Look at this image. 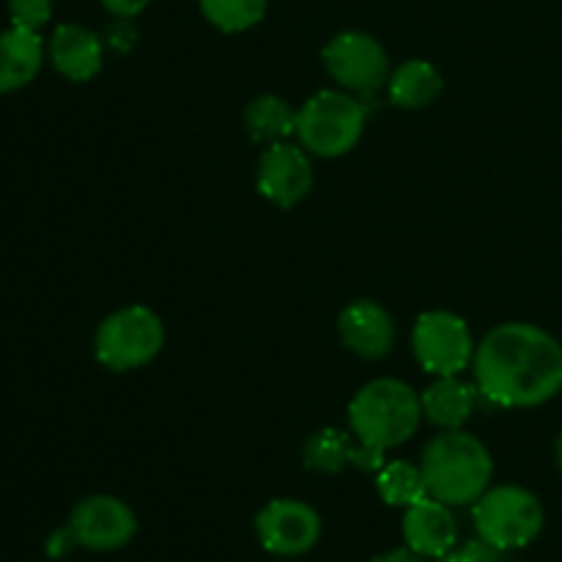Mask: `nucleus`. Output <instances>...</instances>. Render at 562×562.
I'll use <instances>...</instances> for the list:
<instances>
[{
	"mask_svg": "<svg viewBox=\"0 0 562 562\" xmlns=\"http://www.w3.org/2000/svg\"><path fill=\"white\" fill-rule=\"evenodd\" d=\"M338 329L346 349L355 351L362 360H382L395 344L393 316L379 302L371 300H357L349 307H344Z\"/></svg>",
	"mask_w": 562,
	"mask_h": 562,
	"instance_id": "nucleus-13",
	"label": "nucleus"
},
{
	"mask_svg": "<svg viewBox=\"0 0 562 562\" xmlns=\"http://www.w3.org/2000/svg\"><path fill=\"white\" fill-rule=\"evenodd\" d=\"M368 108L346 91H318L296 110V137L318 157H344L366 132Z\"/></svg>",
	"mask_w": 562,
	"mask_h": 562,
	"instance_id": "nucleus-5",
	"label": "nucleus"
},
{
	"mask_svg": "<svg viewBox=\"0 0 562 562\" xmlns=\"http://www.w3.org/2000/svg\"><path fill=\"white\" fill-rule=\"evenodd\" d=\"M499 562H503V560H499Z\"/></svg>",
	"mask_w": 562,
	"mask_h": 562,
	"instance_id": "nucleus-29",
	"label": "nucleus"
},
{
	"mask_svg": "<svg viewBox=\"0 0 562 562\" xmlns=\"http://www.w3.org/2000/svg\"><path fill=\"white\" fill-rule=\"evenodd\" d=\"M503 560V552L494 549L492 543H486L483 538H475V541L456 543L448 554H442L437 562H499Z\"/></svg>",
	"mask_w": 562,
	"mask_h": 562,
	"instance_id": "nucleus-23",
	"label": "nucleus"
},
{
	"mask_svg": "<svg viewBox=\"0 0 562 562\" xmlns=\"http://www.w3.org/2000/svg\"><path fill=\"white\" fill-rule=\"evenodd\" d=\"M477 401H481V390L477 384L461 382L459 376H439L426 393L420 395L423 415L434 423V426L445 428V431H456L470 420L475 412Z\"/></svg>",
	"mask_w": 562,
	"mask_h": 562,
	"instance_id": "nucleus-16",
	"label": "nucleus"
},
{
	"mask_svg": "<svg viewBox=\"0 0 562 562\" xmlns=\"http://www.w3.org/2000/svg\"><path fill=\"white\" fill-rule=\"evenodd\" d=\"M472 371L488 404L532 409L562 390V346L536 324H499L475 349Z\"/></svg>",
	"mask_w": 562,
	"mask_h": 562,
	"instance_id": "nucleus-1",
	"label": "nucleus"
},
{
	"mask_svg": "<svg viewBox=\"0 0 562 562\" xmlns=\"http://www.w3.org/2000/svg\"><path fill=\"white\" fill-rule=\"evenodd\" d=\"M324 66L349 93H376L390 80V60L382 44L360 31L338 33L324 47Z\"/></svg>",
	"mask_w": 562,
	"mask_h": 562,
	"instance_id": "nucleus-8",
	"label": "nucleus"
},
{
	"mask_svg": "<svg viewBox=\"0 0 562 562\" xmlns=\"http://www.w3.org/2000/svg\"><path fill=\"white\" fill-rule=\"evenodd\" d=\"M49 60L71 82H86L102 69L104 44L88 27L58 25L49 38Z\"/></svg>",
	"mask_w": 562,
	"mask_h": 562,
	"instance_id": "nucleus-14",
	"label": "nucleus"
},
{
	"mask_svg": "<svg viewBox=\"0 0 562 562\" xmlns=\"http://www.w3.org/2000/svg\"><path fill=\"white\" fill-rule=\"evenodd\" d=\"M11 25L38 31L53 16V0H9Z\"/></svg>",
	"mask_w": 562,
	"mask_h": 562,
	"instance_id": "nucleus-22",
	"label": "nucleus"
},
{
	"mask_svg": "<svg viewBox=\"0 0 562 562\" xmlns=\"http://www.w3.org/2000/svg\"><path fill=\"white\" fill-rule=\"evenodd\" d=\"M148 3H151V0H102V5L110 11V14L130 16V20L135 14H140Z\"/></svg>",
	"mask_w": 562,
	"mask_h": 562,
	"instance_id": "nucleus-26",
	"label": "nucleus"
},
{
	"mask_svg": "<svg viewBox=\"0 0 562 562\" xmlns=\"http://www.w3.org/2000/svg\"><path fill=\"white\" fill-rule=\"evenodd\" d=\"M401 532L406 547L426 560H439L459 543V521L453 508L434 497H423L420 503L404 508Z\"/></svg>",
	"mask_w": 562,
	"mask_h": 562,
	"instance_id": "nucleus-12",
	"label": "nucleus"
},
{
	"mask_svg": "<svg viewBox=\"0 0 562 562\" xmlns=\"http://www.w3.org/2000/svg\"><path fill=\"white\" fill-rule=\"evenodd\" d=\"M69 530L88 552H115L135 538V510L119 497L93 494L80 499L69 516Z\"/></svg>",
	"mask_w": 562,
	"mask_h": 562,
	"instance_id": "nucleus-10",
	"label": "nucleus"
},
{
	"mask_svg": "<svg viewBox=\"0 0 562 562\" xmlns=\"http://www.w3.org/2000/svg\"><path fill=\"white\" fill-rule=\"evenodd\" d=\"M44 44L38 31L14 27L0 33V93L20 91L38 75Z\"/></svg>",
	"mask_w": 562,
	"mask_h": 562,
	"instance_id": "nucleus-15",
	"label": "nucleus"
},
{
	"mask_svg": "<svg viewBox=\"0 0 562 562\" xmlns=\"http://www.w3.org/2000/svg\"><path fill=\"white\" fill-rule=\"evenodd\" d=\"M135 38H137V27L132 25L130 16H119V22H113L108 31V44L119 49V53H126V49L135 44Z\"/></svg>",
	"mask_w": 562,
	"mask_h": 562,
	"instance_id": "nucleus-24",
	"label": "nucleus"
},
{
	"mask_svg": "<svg viewBox=\"0 0 562 562\" xmlns=\"http://www.w3.org/2000/svg\"><path fill=\"white\" fill-rule=\"evenodd\" d=\"M201 11L225 33L250 31L267 14V0H201Z\"/></svg>",
	"mask_w": 562,
	"mask_h": 562,
	"instance_id": "nucleus-21",
	"label": "nucleus"
},
{
	"mask_svg": "<svg viewBox=\"0 0 562 562\" xmlns=\"http://www.w3.org/2000/svg\"><path fill=\"white\" fill-rule=\"evenodd\" d=\"M256 536L274 558H302L322 538V516L302 499H272L258 510Z\"/></svg>",
	"mask_w": 562,
	"mask_h": 562,
	"instance_id": "nucleus-9",
	"label": "nucleus"
},
{
	"mask_svg": "<svg viewBox=\"0 0 562 562\" xmlns=\"http://www.w3.org/2000/svg\"><path fill=\"white\" fill-rule=\"evenodd\" d=\"M162 344L165 327L157 313L143 305H132L121 307L99 324L93 351L110 371H135L151 362Z\"/></svg>",
	"mask_w": 562,
	"mask_h": 562,
	"instance_id": "nucleus-6",
	"label": "nucleus"
},
{
	"mask_svg": "<svg viewBox=\"0 0 562 562\" xmlns=\"http://www.w3.org/2000/svg\"><path fill=\"white\" fill-rule=\"evenodd\" d=\"M376 492L379 497H382V503L390 505V508H409V505L428 497L420 467L409 464V461L384 464L382 470L376 472Z\"/></svg>",
	"mask_w": 562,
	"mask_h": 562,
	"instance_id": "nucleus-20",
	"label": "nucleus"
},
{
	"mask_svg": "<svg viewBox=\"0 0 562 562\" xmlns=\"http://www.w3.org/2000/svg\"><path fill=\"white\" fill-rule=\"evenodd\" d=\"M472 521L477 538L492 543L499 552H514L530 547L541 536L547 514L541 499L530 488L505 483L481 494V499L472 505Z\"/></svg>",
	"mask_w": 562,
	"mask_h": 562,
	"instance_id": "nucleus-4",
	"label": "nucleus"
},
{
	"mask_svg": "<svg viewBox=\"0 0 562 562\" xmlns=\"http://www.w3.org/2000/svg\"><path fill=\"white\" fill-rule=\"evenodd\" d=\"M313 187V165L300 146L272 143L258 162V192L274 206L291 209L305 201Z\"/></svg>",
	"mask_w": 562,
	"mask_h": 562,
	"instance_id": "nucleus-11",
	"label": "nucleus"
},
{
	"mask_svg": "<svg viewBox=\"0 0 562 562\" xmlns=\"http://www.w3.org/2000/svg\"><path fill=\"white\" fill-rule=\"evenodd\" d=\"M371 562H428V560L420 558L417 552H412L409 547H401V549H387V552L376 554Z\"/></svg>",
	"mask_w": 562,
	"mask_h": 562,
	"instance_id": "nucleus-27",
	"label": "nucleus"
},
{
	"mask_svg": "<svg viewBox=\"0 0 562 562\" xmlns=\"http://www.w3.org/2000/svg\"><path fill=\"white\" fill-rule=\"evenodd\" d=\"M387 93L393 104L404 110L428 108L442 93V75L428 60H406L390 75Z\"/></svg>",
	"mask_w": 562,
	"mask_h": 562,
	"instance_id": "nucleus-18",
	"label": "nucleus"
},
{
	"mask_svg": "<svg viewBox=\"0 0 562 562\" xmlns=\"http://www.w3.org/2000/svg\"><path fill=\"white\" fill-rule=\"evenodd\" d=\"M77 547H80V543H77L75 532H71L69 527H60V530H55L53 536L47 538V554H49V558H53V560L66 558V554L75 552Z\"/></svg>",
	"mask_w": 562,
	"mask_h": 562,
	"instance_id": "nucleus-25",
	"label": "nucleus"
},
{
	"mask_svg": "<svg viewBox=\"0 0 562 562\" xmlns=\"http://www.w3.org/2000/svg\"><path fill=\"white\" fill-rule=\"evenodd\" d=\"M245 130L256 143H280L296 135V110L274 93L258 97L247 104Z\"/></svg>",
	"mask_w": 562,
	"mask_h": 562,
	"instance_id": "nucleus-19",
	"label": "nucleus"
},
{
	"mask_svg": "<svg viewBox=\"0 0 562 562\" xmlns=\"http://www.w3.org/2000/svg\"><path fill=\"white\" fill-rule=\"evenodd\" d=\"M423 481L428 497L459 508L475 505L494 475V461L486 445L461 428L434 437L423 450Z\"/></svg>",
	"mask_w": 562,
	"mask_h": 562,
	"instance_id": "nucleus-3",
	"label": "nucleus"
},
{
	"mask_svg": "<svg viewBox=\"0 0 562 562\" xmlns=\"http://www.w3.org/2000/svg\"><path fill=\"white\" fill-rule=\"evenodd\" d=\"M417 362L434 376H459L475 360V340L461 316L450 311H428L412 333Z\"/></svg>",
	"mask_w": 562,
	"mask_h": 562,
	"instance_id": "nucleus-7",
	"label": "nucleus"
},
{
	"mask_svg": "<svg viewBox=\"0 0 562 562\" xmlns=\"http://www.w3.org/2000/svg\"><path fill=\"white\" fill-rule=\"evenodd\" d=\"M554 459H558V467L562 470V434H560V439H558V448H554Z\"/></svg>",
	"mask_w": 562,
	"mask_h": 562,
	"instance_id": "nucleus-28",
	"label": "nucleus"
},
{
	"mask_svg": "<svg viewBox=\"0 0 562 562\" xmlns=\"http://www.w3.org/2000/svg\"><path fill=\"white\" fill-rule=\"evenodd\" d=\"M302 461L307 470L322 472V475H338L346 467L368 472L366 450L360 448L355 434L340 431V428H322L313 434L302 450Z\"/></svg>",
	"mask_w": 562,
	"mask_h": 562,
	"instance_id": "nucleus-17",
	"label": "nucleus"
},
{
	"mask_svg": "<svg viewBox=\"0 0 562 562\" xmlns=\"http://www.w3.org/2000/svg\"><path fill=\"white\" fill-rule=\"evenodd\" d=\"M420 417V398L401 379H376L351 398L349 428L366 450L368 472H379L387 464L384 453L412 439Z\"/></svg>",
	"mask_w": 562,
	"mask_h": 562,
	"instance_id": "nucleus-2",
	"label": "nucleus"
}]
</instances>
